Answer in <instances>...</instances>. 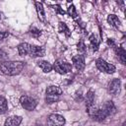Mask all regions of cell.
Listing matches in <instances>:
<instances>
[{
  "label": "cell",
  "instance_id": "cell-28",
  "mask_svg": "<svg viewBox=\"0 0 126 126\" xmlns=\"http://www.w3.org/2000/svg\"><path fill=\"white\" fill-rule=\"evenodd\" d=\"M37 126H44V125H42V124H39V125H37Z\"/></svg>",
  "mask_w": 126,
  "mask_h": 126
},
{
  "label": "cell",
  "instance_id": "cell-7",
  "mask_svg": "<svg viewBox=\"0 0 126 126\" xmlns=\"http://www.w3.org/2000/svg\"><path fill=\"white\" fill-rule=\"evenodd\" d=\"M120 90H121V81L119 79L111 80L110 83L108 84V87H107L108 93L112 95H116L120 93Z\"/></svg>",
  "mask_w": 126,
  "mask_h": 126
},
{
  "label": "cell",
  "instance_id": "cell-6",
  "mask_svg": "<svg viewBox=\"0 0 126 126\" xmlns=\"http://www.w3.org/2000/svg\"><path fill=\"white\" fill-rule=\"evenodd\" d=\"M65 124V118L56 113H52L47 117V126H63Z\"/></svg>",
  "mask_w": 126,
  "mask_h": 126
},
{
  "label": "cell",
  "instance_id": "cell-20",
  "mask_svg": "<svg viewBox=\"0 0 126 126\" xmlns=\"http://www.w3.org/2000/svg\"><path fill=\"white\" fill-rule=\"evenodd\" d=\"M8 110V103L5 97L0 95V114H4Z\"/></svg>",
  "mask_w": 126,
  "mask_h": 126
},
{
  "label": "cell",
  "instance_id": "cell-14",
  "mask_svg": "<svg viewBox=\"0 0 126 126\" xmlns=\"http://www.w3.org/2000/svg\"><path fill=\"white\" fill-rule=\"evenodd\" d=\"M34 5H35V10H36L37 17H38L39 21L44 22L45 21V15H44V9H43L42 3L41 2H38V1H35L34 2Z\"/></svg>",
  "mask_w": 126,
  "mask_h": 126
},
{
  "label": "cell",
  "instance_id": "cell-11",
  "mask_svg": "<svg viewBox=\"0 0 126 126\" xmlns=\"http://www.w3.org/2000/svg\"><path fill=\"white\" fill-rule=\"evenodd\" d=\"M85 100H86V107H87V111L89 112L92 108L94 107V93L90 90L88 93H87V95L85 97Z\"/></svg>",
  "mask_w": 126,
  "mask_h": 126
},
{
  "label": "cell",
  "instance_id": "cell-16",
  "mask_svg": "<svg viewBox=\"0 0 126 126\" xmlns=\"http://www.w3.org/2000/svg\"><path fill=\"white\" fill-rule=\"evenodd\" d=\"M107 22H108L109 25H111V26L114 27V28H118V27L121 26L120 20H119L118 17H117L116 15H114V14L108 15V17H107Z\"/></svg>",
  "mask_w": 126,
  "mask_h": 126
},
{
  "label": "cell",
  "instance_id": "cell-15",
  "mask_svg": "<svg viewBox=\"0 0 126 126\" xmlns=\"http://www.w3.org/2000/svg\"><path fill=\"white\" fill-rule=\"evenodd\" d=\"M30 47H31V44L27 43V42H22L18 45V51H19V54L24 56V55H29V52H30Z\"/></svg>",
  "mask_w": 126,
  "mask_h": 126
},
{
  "label": "cell",
  "instance_id": "cell-26",
  "mask_svg": "<svg viewBox=\"0 0 126 126\" xmlns=\"http://www.w3.org/2000/svg\"><path fill=\"white\" fill-rule=\"evenodd\" d=\"M107 44H108L110 47H112V48H115V47L117 46V44H116V42L114 41L113 38H108V39H107Z\"/></svg>",
  "mask_w": 126,
  "mask_h": 126
},
{
  "label": "cell",
  "instance_id": "cell-12",
  "mask_svg": "<svg viewBox=\"0 0 126 126\" xmlns=\"http://www.w3.org/2000/svg\"><path fill=\"white\" fill-rule=\"evenodd\" d=\"M22 120H23L22 116H17V115L11 116L5 120L4 126H19L21 124Z\"/></svg>",
  "mask_w": 126,
  "mask_h": 126
},
{
  "label": "cell",
  "instance_id": "cell-29",
  "mask_svg": "<svg viewBox=\"0 0 126 126\" xmlns=\"http://www.w3.org/2000/svg\"><path fill=\"white\" fill-rule=\"evenodd\" d=\"M0 19H1V12H0Z\"/></svg>",
  "mask_w": 126,
  "mask_h": 126
},
{
  "label": "cell",
  "instance_id": "cell-22",
  "mask_svg": "<svg viewBox=\"0 0 126 126\" xmlns=\"http://www.w3.org/2000/svg\"><path fill=\"white\" fill-rule=\"evenodd\" d=\"M30 32H31L32 36L36 37V38H37V37L40 35V33H41L40 30H38V29H37V28H35V27H32V28L30 29Z\"/></svg>",
  "mask_w": 126,
  "mask_h": 126
},
{
  "label": "cell",
  "instance_id": "cell-21",
  "mask_svg": "<svg viewBox=\"0 0 126 126\" xmlns=\"http://www.w3.org/2000/svg\"><path fill=\"white\" fill-rule=\"evenodd\" d=\"M67 13L69 16H71L72 18H76L78 15H77V12H76V8L73 4H71L69 7H68V10H67Z\"/></svg>",
  "mask_w": 126,
  "mask_h": 126
},
{
  "label": "cell",
  "instance_id": "cell-25",
  "mask_svg": "<svg viewBox=\"0 0 126 126\" xmlns=\"http://www.w3.org/2000/svg\"><path fill=\"white\" fill-rule=\"evenodd\" d=\"M53 8H54V10H55L58 14H61V15H64V14H65V11H64L63 9H61L60 5H54Z\"/></svg>",
  "mask_w": 126,
  "mask_h": 126
},
{
  "label": "cell",
  "instance_id": "cell-5",
  "mask_svg": "<svg viewBox=\"0 0 126 126\" xmlns=\"http://www.w3.org/2000/svg\"><path fill=\"white\" fill-rule=\"evenodd\" d=\"M20 102H21V105L23 106V108H25L26 110H29V111L34 110V108L37 105L36 100L30 95H22L20 97Z\"/></svg>",
  "mask_w": 126,
  "mask_h": 126
},
{
  "label": "cell",
  "instance_id": "cell-17",
  "mask_svg": "<svg viewBox=\"0 0 126 126\" xmlns=\"http://www.w3.org/2000/svg\"><path fill=\"white\" fill-rule=\"evenodd\" d=\"M37 66H38L44 73H49V72L53 69L52 65H51L49 62L44 61V60H40V61H38V62H37Z\"/></svg>",
  "mask_w": 126,
  "mask_h": 126
},
{
  "label": "cell",
  "instance_id": "cell-1",
  "mask_svg": "<svg viewBox=\"0 0 126 126\" xmlns=\"http://www.w3.org/2000/svg\"><path fill=\"white\" fill-rule=\"evenodd\" d=\"M24 62L22 61H4L0 64V71L7 76H15L22 72L24 68Z\"/></svg>",
  "mask_w": 126,
  "mask_h": 126
},
{
  "label": "cell",
  "instance_id": "cell-2",
  "mask_svg": "<svg viewBox=\"0 0 126 126\" xmlns=\"http://www.w3.org/2000/svg\"><path fill=\"white\" fill-rule=\"evenodd\" d=\"M62 94L61 88L57 86H49L46 89V97L45 100L47 103H53L58 100L59 96Z\"/></svg>",
  "mask_w": 126,
  "mask_h": 126
},
{
  "label": "cell",
  "instance_id": "cell-3",
  "mask_svg": "<svg viewBox=\"0 0 126 126\" xmlns=\"http://www.w3.org/2000/svg\"><path fill=\"white\" fill-rule=\"evenodd\" d=\"M95 66L96 68L100 71V72H103V73H106V74H112L115 72L116 68L114 65L106 62L105 60H103L102 58H97L96 61H95Z\"/></svg>",
  "mask_w": 126,
  "mask_h": 126
},
{
  "label": "cell",
  "instance_id": "cell-24",
  "mask_svg": "<svg viewBox=\"0 0 126 126\" xmlns=\"http://www.w3.org/2000/svg\"><path fill=\"white\" fill-rule=\"evenodd\" d=\"M7 59H8V54L4 50L0 49V62L2 63L4 61H7Z\"/></svg>",
  "mask_w": 126,
  "mask_h": 126
},
{
  "label": "cell",
  "instance_id": "cell-23",
  "mask_svg": "<svg viewBox=\"0 0 126 126\" xmlns=\"http://www.w3.org/2000/svg\"><path fill=\"white\" fill-rule=\"evenodd\" d=\"M78 50H79L80 52H82V53H85V52H86L87 48H86L85 42H84L83 40H80V41H79V43H78Z\"/></svg>",
  "mask_w": 126,
  "mask_h": 126
},
{
  "label": "cell",
  "instance_id": "cell-13",
  "mask_svg": "<svg viewBox=\"0 0 126 126\" xmlns=\"http://www.w3.org/2000/svg\"><path fill=\"white\" fill-rule=\"evenodd\" d=\"M114 50H115V53H116L118 60L122 64H126V51H125V49L121 46H116L114 48Z\"/></svg>",
  "mask_w": 126,
  "mask_h": 126
},
{
  "label": "cell",
  "instance_id": "cell-10",
  "mask_svg": "<svg viewBox=\"0 0 126 126\" xmlns=\"http://www.w3.org/2000/svg\"><path fill=\"white\" fill-rule=\"evenodd\" d=\"M101 109H102V111H103V113L105 114L106 117L111 116V115H113L116 112V107H115L113 101H111V100L106 101L103 104V106L101 107Z\"/></svg>",
  "mask_w": 126,
  "mask_h": 126
},
{
  "label": "cell",
  "instance_id": "cell-27",
  "mask_svg": "<svg viewBox=\"0 0 126 126\" xmlns=\"http://www.w3.org/2000/svg\"><path fill=\"white\" fill-rule=\"evenodd\" d=\"M8 35H9V32H0V40L6 38Z\"/></svg>",
  "mask_w": 126,
  "mask_h": 126
},
{
  "label": "cell",
  "instance_id": "cell-8",
  "mask_svg": "<svg viewBox=\"0 0 126 126\" xmlns=\"http://www.w3.org/2000/svg\"><path fill=\"white\" fill-rule=\"evenodd\" d=\"M45 54V48L43 46L37 45H31L29 55L32 57H42Z\"/></svg>",
  "mask_w": 126,
  "mask_h": 126
},
{
  "label": "cell",
  "instance_id": "cell-9",
  "mask_svg": "<svg viewBox=\"0 0 126 126\" xmlns=\"http://www.w3.org/2000/svg\"><path fill=\"white\" fill-rule=\"evenodd\" d=\"M72 62H73V65L75 66V68L79 71H82L84 70L86 64H85V57L83 54H79V55H76L72 58Z\"/></svg>",
  "mask_w": 126,
  "mask_h": 126
},
{
  "label": "cell",
  "instance_id": "cell-19",
  "mask_svg": "<svg viewBox=\"0 0 126 126\" xmlns=\"http://www.w3.org/2000/svg\"><path fill=\"white\" fill-rule=\"evenodd\" d=\"M58 31H59L60 32L64 33L66 36H70V34H71V32H70L69 28H68V27H67V25H66L65 23H63V22H60V23H59Z\"/></svg>",
  "mask_w": 126,
  "mask_h": 126
},
{
  "label": "cell",
  "instance_id": "cell-18",
  "mask_svg": "<svg viewBox=\"0 0 126 126\" xmlns=\"http://www.w3.org/2000/svg\"><path fill=\"white\" fill-rule=\"evenodd\" d=\"M89 39H90V45H91L93 51H96L98 49V46H99L98 39L96 38V36L94 34H91L90 37H89Z\"/></svg>",
  "mask_w": 126,
  "mask_h": 126
},
{
  "label": "cell",
  "instance_id": "cell-30",
  "mask_svg": "<svg viewBox=\"0 0 126 126\" xmlns=\"http://www.w3.org/2000/svg\"><path fill=\"white\" fill-rule=\"evenodd\" d=\"M1 41H2V40H0V42H1Z\"/></svg>",
  "mask_w": 126,
  "mask_h": 126
},
{
  "label": "cell",
  "instance_id": "cell-4",
  "mask_svg": "<svg viewBox=\"0 0 126 126\" xmlns=\"http://www.w3.org/2000/svg\"><path fill=\"white\" fill-rule=\"evenodd\" d=\"M52 67H53V69H54L58 74H61V75L67 74V73H69V72L72 70V65H71L70 63L66 62V61L61 60V59L56 60V61L54 62V64H53Z\"/></svg>",
  "mask_w": 126,
  "mask_h": 126
}]
</instances>
